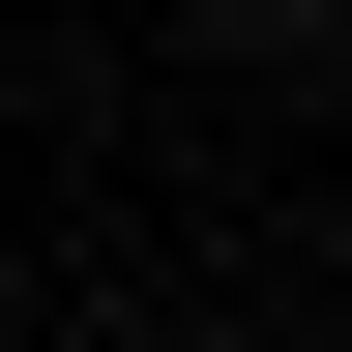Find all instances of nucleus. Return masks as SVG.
Wrapping results in <instances>:
<instances>
[{
  "mask_svg": "<svg viewBox=\"0 0 352 352\" xmlns=\"http://www.w3.org/2000/svg\"><path fill=\"white\" fill-rule=\"evenodd\" d=\"M264 30H294V0H264Z\"/></svg>",
  "mask_w": 352,
  "mask_h": 352,
  "instance_id": "f257e3e1",
  "label": "nucleus"
}]
</instances>
